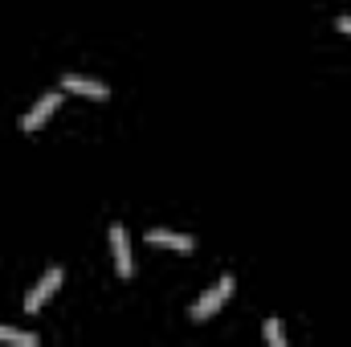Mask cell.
I'll list each match as a JSON object with an SVG mask.
<instances>
[{"label": "cell", "mask_w": 351, "mask_h": 347, "mask_svg": "<svg viewBox=\"0 0 351 347\" xmlns=\"http://www.w3.org/2000/svg\"><path fill=\"white\" fill-rule=\"evenodd\" d=\"M229 294H233V274H221V278H217V282H213V286H208L200 298H196V307H192V319H196V323L213 319V315H217V311L229 302Z\"/></svg>", "instance_id": "cell-1"}, {"label": "cell", "mask_w": 351, "mask_h": 347, "mask_svg": "<svg viewBox=\"0 0 351 347\" xmlns=\"http://www.w3.org/2000/svg\"><path fill=\"white\" fill-rule=\"evenodd\" d=\"M62 278H66V274H62V265H49V270H45L41 278H37V286H33V290L25 294V311H29V315H37V311L45 307V298H53V294H58Z\"/></svg>", "instance_id": "cell-2"}, {"label": "cell", "mask_w": 351, "mask_h": 347, "mask_svg": "<svg viewBox=\"0 0 351 347\" xmlns=\"http://www.w3.org/2000/svg\"><path fill=\"white\" fill-rule=\"evenodd\" d=\"M58 106H62V94H58V90L41 94V98H37V102H33V106L21 115V131H37V127H45V119H49Z\"/></svg>", "instance_id": "cell-3"}, {"label": "cell", "mask_w": 351, "mask_h": 347, "mask_svg": "<svg viewBox=\"0 0 351 347\" xmlns=\"http://www.w3.org/2000/svg\"><path fill=\"white\" fill-rule=\"evenodd\" d=\"M110 258H114L119 278H131L135 261H131V241H127V229L123 225H110Z\"/></svg>", "instance_id": "cell-4"}, {"label": "cell", "mask_w": 351, "mask_h": 347, "mask_svg": "<svg viewBox=\"0 0 351 347\" xmlns=\"http://www.w3.org/2000/svg\"><path fill=\"white\" fill-rule=\"evenodd\" d=\"M62 86L70 90V94H82V98H110V86L98 82V78H86V74H66Z\"/></svg>", "instance_id": "cell-5"}, {"label": "cell", "mask_w": 351, "mask_h": 347, "mask_svg": "<svg viewBox=\"0 0 351 347\" xmlns=\"http://www.w3.org/2000/svg\"><path fill=\"white\" fill-rule=\"evenodd\" d=\"M147 246H164V250H176V254H192L196 250V241L188 233H172V229H152Z\"/></svg>", "instance_id": "cell-6"}, {"label": "cell", "mask_w": 351, "mask_h": 347, "mask_svg": "<svg viewBox=\"0 0 351 347\" xmlns=\"http://www.w3.org/2000/svg\"><path fill=\"white\" fill-rule=\"evenodd\" d=\"M0 344H12V347H37V335H33V331H21V327H0Z\"/></svg>", "instance_id": "cell-7"}, {"label": "cell", "mask_w": 351, "mask_h": 347, "mask_svg": "<svg viewBox=\"0 0 351 347\" xmlns=\"http://www.w3.org/2000/svg\"><path fill=\"white\" fill-rule=\"evenodd\" d=\"M262 335H265V344H269V347H286V327H282L278 319H265Z\"/></svg>", "instance_id": "cell-8"}, {"label": "cell", "mask_w": 351, "mask_h": 347, "mask_svg": "<svg viewBox=\"0 0 351 347\" xmlns=\"http://www.w3.org/2000/svg\"><path fill=\"white\" fill-rule=\"evenodd\" d=\"M335 29H339V33H351V16H339V21H335Z\"/></svg>", "instance_id": "cell-9"}]
</instances>
